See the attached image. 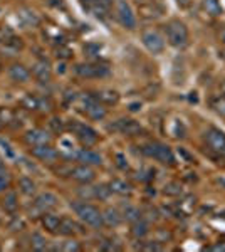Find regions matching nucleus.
I'll use <instances>...</instances> for the list:
<instances>
[{"instance_id": "15", "label": "nucleus", "mask_w": 225, "mask_h": 252, "mask_svg": "<svg viewBox=\"0 0 225 252\" xmlns=\"http://www.w3.org/2000/svg\"><path fill=\"white\" fill-rule=\"evenodd\" d=\"M57 234L63 235V237H76L77 234H83V227H81V223L77 220H74V219L61 217Z\"/></svg>"}, {"instance_id": "20", "label": "nucleus", "mask_w": 225, "mask_h": 252, "mask_svg": "<svg viewBox=\"0 0 225 252\" xmlns=\"http://www.w3.org/2000/svg\"><path fill=\"white\" fill-rule=\"evenodd\" d=\"M31 69H27L24 64H19V63H15V64H12V66L9 67V78L14 81V83H20V84H24V83H27L29 79H31Z\"/></svg>"}, {"instance_id": "27", "label": "nucleus", "mask_w": 225, "mask_h": 252, "mask_svg": "<svg viewBox=\"0 0 225 252\" xmlns=\"http://www.w3.org/2000/svg\"><path fill=\"white\" fill-rule=\"evenodd\" d=\"M200 5H202V10L210 17H220L224 14V9L219 0H202Z\"/></svg>"}, {"instance_id": "35", "label": "nucleus", "mask_w": 225, "mask_h": 252, "mask_svg": "<svg viewBox=\"0 0 225 252\" xmlns=\"http://www.w3.org/2000/svg\"><path fill=\"white\" fill-rule=\"evenodd\" d=\"M9 189V173L3 168H0V193Z\"/></svg>"}, {"instance_id": "2", "label": "nucleus", "mask_w": 225, "mask_h": 252, "mask_svg": "<svg viewBox=\"0 0 225 252\" xmlns=\"http://www.w3.org/2000/svg\"><path fill=\"white\" fill-rule=\"evenodd\" d=\"M71 209L74 210L81 222L84 225L91 227V229H103L104 220H103V212L97 209L96 205L91 204L89 200H76L71 202Z\"/></svg>"}, {"instance_id": "32", "label": "nucleus", "mask_w": 225, "mask_h": 252, "mask_svg": "<svg viewBox=\"0 0 225 252\" xmlns=\"http://www.w3.org/2000/svg\"><path fill=\"white\" fill-rule=\"evenodd\" d=\"M163 193H165L166 197H180V195H182V185H180L178 182H168V184L165 185V189H163Z\"/></svg>"}, {"instance_id": "1", "label": "nucleus", "mask_w": 225, "mask_h": 252, "mask_svg": "<svg viewBox=\"0 0 225 252\" xmlns=\"http://www.w3.org/2000/svg\"><path fill=\"white\" fill-rule=\"evenodd\" d=\"M203 146L207 148V155L220 165V160L225 161V133L217 126H210L203 133Z\"/></svg>"}, {"instance_id": "31", "label": "nucleus", "mask_w": 225, "mask_h": 252, "mask_svg": "<svg viewBox=\"0 0 225 252\" xmlns=\"http://www.w3.org/2000/svg\"><path fill=\"white\" fill-rule=\"evenodd\" d=\"M208 104H210V108L214 109L217 115H220V116H224V118H225V97L217 94V96H214V97H210Z\"/></svg>"}, {"instance_id": "37", "label": "nucleus", "mask_w": 225, "mask_h": 252, "mask_svg": "<svg viewBox=\"0 0 225 252\" xmlns=\"http://www.w3.org/2000/svg\"><path fill=\"white\" fill-rule=\"evenodd\" d=\"M56 121H57V118H54V120H51V126H54V131H56V133L64 131V129H66V126H64L63 120H59V123H56Z\"/></svg>"}, {"instance_id": "33", "label": "nucleus", "mask_w": 225, "mask_h": 252, "mask_svg": "<svg viewBox=\"0 0 225 252\" xmlns=\"http://www.w3.org/2000/svg\"><path fill=\"white\" fill-rule=\"evenodd\" d=\"M59 249H61V251H66V252H69V251L77 252V251H81V244L77 242L76 239H69V241L63 242V246H61Z\"/></svg>"}, {"instance_id": "14", "label": "nucleus", "mask_w": 225, "mask_h": 252, "mask_svg": "<svg viewBox=\"0 0 225 252\" xmlns=\"http://www.w3.org/2000/svg\"><path fill=\"white\" fill-rule=\"evenodd\" d=\"M31 74H32V78L35 81H39V83H49V81L52 79V67H51V64H49V61L39 59L37 63L32 66Z\"/></svg>"}, {"instance_id": "29", "label": "nucleus", "mask_w": 225, "mask_h": 252, "mask_svg": "<svg viewBox=\"0 0 225 252\" xmlns=\"http://www.w3.org/2000/svg\"><path fill=\"white\" fill-rule=\"evenodd\" d=\"M121 214H123V219L128 222H134V220H138V219H141V210L131 204H126L123 207Z\"/></svg>"}, {"instance_id": "4", "label": "nucleus", "mask_w": 225, "mask_h": 252, "mask_svg": "<svg viewBox=\"0 0 225 252\" xmlns=\"http://www.w3.org/2000/svg\"><path fill=\"white\" fill-rule=\"evenodd\" d=\"M141 153L150 160H155L166 166H173L175 161H177L173 150L166 143H161V141H148V143H145L141 146Z\"/></svg>"}, {"instance_id": "38", "label": "nucleus", "mask_w": 225, "mask_h": 252, "mask_svg": "<svg viewBox=\"0 0 225 252\" xmlns=\"http://www.w3.org/2000/svg\"><path fill=\"white\" fill-rule=\"evenodd\" d=\"M208 251H220V252H225V242H215L212 246L207 247Z\"/></svg>"}, {"instance_id": "7", "label": "nucleus", "mask_w": 225, "mask_h": 252, "mask_svg": "<svg viewBox=\"0 0 225 252\" xmlns=\"http://www.w3.org/2000/svg\"><path fill=\"white\" fill-rule=\"evenodd\" d=\"M114 19L121 27L128 31L136 29V14H134L133 7L129 5L128 0H114Z\"/></svg>"}, {"instance_id": "30", "label": "nucleus", "mask_w": 225, "mask_h": 252, "mask_svg": "<svg viewBox=\"0 0 225 252\" xmlns=\"http://www.w3.org/2000/svg\"><path fill=\"white\" fill-rule=\"evenodd\" d=\"M47 246H49V242H47V239L44 237L42 234H39V232H34L31 235V247L34 251H46L47 249Z\"/></svg>"}, {"instance_id": "11", "label": "nucleus", "mask_w": 225, "mask_h": 252, "mask_svg": "<svg viewBox=\"0 0 225 252\" xmlns=\"http://www.w3.org/2000/svg\"><path fill=\"white\" fill-rule=\"evenodd\" d=\"M165 7L157 0H150V2H141L138 5V14L145 20H158L165 15Z\"/></svg>"}, {"instance_id": "16", "label": "nucleus", "mask_w": 225, "mask_h": 252, "mask_svg": "<svg viewBox=\"0 0 225 252\" xmlns=\"http://www.w3.org/2000/svg\"><path fill=\"white\" fill-rule=\"evenodd\" d=\"M91 96L103 106H116L120 103V93L114 89H96L91 91Z\"/></svg>"}, {"instance_id": "3", "label": "nucleus", "mask_w": 225, "mask_h": 252, "mask_svg": "<svg viewBox=\"0 0 225 252\" xmlns=\"http://www.w3.org/2000/svg\"><path fill=\"white\" fill-rule=\"evenodd\" d=\"M165 39L171 47L185 49L190 42V32L187 24L180 19H170L165 24Z\"/></svg>"}, {"instance_id": "13", "label": "nucleus", "mask_w": 225, "mask_h": 252, "mask_svg": "<svg viewBox=\"0 0 225 252\" xmlns=\"http://www.w3.org/2000/svg\"><path fill=\"white\" fill-rule=\"evenodd\" d=\"M57 204H59V198L57 195H54L52 192H42L35 197L34 200V209L37 210L39 214H46V212H51L54 210Z\"/></svg>"}, {"instance_id": "25", "label": "nucleus", "mask_w": 225, "mask_h": 252, "mask_svg": "<svg viewBox=\"0 0 225 252\" xmlns=\"http://www.w3.org/2000/svg\"><path fill=\"white\" fill-rule=\"evenodd\" d=\"M59 222H61V217L52 212H46V214H42V217H40V223H42V227L49 234H57Z\"/></svg>"}, {"instance_id": "8", "label": "nucleus", "mask_w": 225, "mask_h": 252, "mask_svg": "<svg viewBox=\"0 0 225 252\" xmlns=\"http://www.w3.org/2000/svg\"><path fill=\"white\" fill-rule=\"evenodd\" d=\"M165 35H161V32H158L157 29H145L141 31V44L145 46L146 51L153 56L163 54L166 47L165 42Z\"/></svg>"}, {"instance_id": "36", "label": "nucleus", "mask_w": 225, "mask_h": 252, "mask_svg": "<svg viewBox=\"0 0 225 252\" xmlns=\"http://www.w3.org/2000/svg\"><path fill=\"white\" fill-rule=\"evenodd\" d=\"M72 56V51L69 47H64V46H59L56 49V58L59 59H69Z\"/></svg>"}, {"instance_id": "6", "label": "nucleus", "mask_w": 225, "mask_h": 252, "mask_svg": "<svg viewBox=\"0 0 225 252\" xmlns=\"http://www.w3.org/2000/svg\"><path fill=\"white\" fill-rule=\"evenodd\" d=\"M74 74L81 79H103L111 76V69L104 63H79L74 66Z\"/></svg>"}, {"instance_id": "17", "label": "nucleus", "mask_w": 225, "mask_h": 252, "mask_svg": "<svg viewBox=\"0 0 225 252\" xmlns=\"http://www.w3.org/2000/svg\"><path fill=\"white\" fill-rule=\"evenodd\" d=\"M31 153H32V157L37 158V160H40V161H44V163H52V161H56L57 157H59V153H57L49 143L32 146Z\"/></svg>"}, {"instance_id": "26", "label": "nucleus", "mask_w": 225, "mask_h": 252, "mask_svg": "<svg viewBox=\"0 0 225 252\" xmlns=\"http://www.w3.org/2000/svg\"><path fill=\"white\" fill-rule=\"evenodd\" d=\"M2 209L5 210L7 214H10V215H15V212H17V209H19V198H17V193L15 192H7L5 195H3V198H2Z\"/></svg>"}, {"instance_id": "41", "label": "nucleus", "mask_w": 225, "mask_h": 252, "mask_svg": "<svg viewBox=\"0 0 225 252\" xmlns=\"http://www.w3.org/2000/svg\"><path fill=\"white\" fill-rule=\"evenodd\" d=\"M217 91H219L217 94L225 97V79H224V81H220V83H219V86H217Z\"/></svg>"}, {"instance_id": "18", "label": "nucleus", "mask_w": 225, "mask_h": 252, "mask_svg": "<svg viewBox=\"0 0 225 252\" xmlns=\"http://www.w3.org/2000/svg\"><path fill=\"white\" fill-rule=\"evenodd\" d=\"M76 160L79 161V163H84V165H89V166H101L103 165V157H101L97 152H94V150L84 148V146L76 153Z\"/></svg>"}, {"instance_id": "40", "label": "nucleus", "mask_w": 225, "mask_h": 252, "mask_svg": "<svg viewBox=\"0 0 225 252\" xmlns=\"http://www.w3.org/2000/svg\"><path fill=\"white\" fill-rule=\"evenodd\" d=\"M79 2H81V5H83L84 9L89 12V10H91V7L94 5V2H96V0H79Z\"/></svg>"}, {"instance_id": "34", "label": "nucleus", "mask_w": 225, "mask_h": 252, "mask_svg": "<svg viewBox=\"0 0 225 252\" xmlns=\"http://www.w3.org/2000/svg\"><path fill=\"white\" fill-rule=\"evenodd\" d=\"M114 165H116L118 168L121 170V172H126V170H129V163H128V160H126L125 155H121V153H118V155H114Z\"/></svg>"}, {"instance_id": "9", "label": "nucleus", "mask_w": 225, "mask_h": 252, "mask_svg": "<svg viewBox=\"0 0 225 252\" xmlns=\"http://www.w3.org/2000/svg\"><path fill=\"white\" fill-rule=\"evenodd\" d=\"M108 129H111L114 133H120L123 136H140L143 135V126L138 121L131 120V118H120V120L113 121V125L108 126Z\"/></svg>"}, {"instance_id": "5", "label": "nucleus", "mask_w": 225, "mask_h": 252, "mask_svg": "<svg viewBox=\"0 0 225 252\" xmlns=\"http://www.w3.org/2000/svg\"><path fill=\"white\" fill-rule=\"evenodd\" d=\"M66 129H69V131L74 135V138L84 146V148H93V146L97 145V141H99V135H97L96 129L86 123H81V121H76V120L69 121Z\"/></svg>"}, {"instance_id": "28", "label": "nucleus", "mask_w": 225, "mask_h": 252, "mask_svg": "<svg viewBox=\"0 0 225 252\" xmlns=\"http://www.w3.org/2000/svg\"><path fill=\"white\" fill-rule=\"evenodd\" d=\"M19 190H20V193L27 195V197H32V195H35V192H37V185H35V182L32 180L31 177H20Z\"/></svg>"}, {"instance_id": "42", "label": "nucleus", "mask_w": 225, "mask_h": 252, "mask_svg": "<svg viewBox=\"0 0 225 252\" xmlns=\"http://www.w3.org/2000/svg\"><path fill=\"white\" fill-rule=\"evenodd\" d=\"M222 40H224V44H225V34H224V37H222Z\"/></svg>"}, {"instance_id": "22", "label": "nucleus", "mask_w": 225, "mask_h": 252, "mask_svg": "<svg viewBox=\"0 0 225 252\" xmlns=\"http://www.w3.org/2000/svg\"><path fill=\"white\" fill-rule=\"evenodd\" d=\"M101 212H103L104 225H108V227H118V225H121L123 220H125L121 210H118L116 207H106V209L101 210Z\"/></svg>"}, {"instance_id": "10", "label": "nucleus", "mask_w": 225, "mask_h": 252, "mask_svg": "<svg viewBox=\"0 0 225 252\" xmlns=\"http://www.w3.org/2000/svg\"><path fill=\"white\" fill-rule=\"evenodd\" d=\"M67 175H69V178H72V180L81 185H89L96 180V170H94V166H89L84 163H77L74 166H71V168L67 170Z\"/></svg>"}, {"instance_id": "12", "label": "nucleus", "mask_w": 225, "mask_h": 252, "mask_svg": "<svg viewBox=\"0 0 225 252\" xmlns=\"http://www.w3.org/2000/svg\"><path fill=\"white\" fill-rule=\"evenodd\" d=\"M83 111H84V115L88 116L89 120H93V121H101V120H104L106 115H108L106 108L101 103H97V101L94 99L91 94L84 97Z\"/></svg>"}, {"instance_id": "39", "label": "nucleus", "mask_w": 225, "mask_h": 252, "mask_svg": "<svg viewBox=\"0 0 225 252\" xmlns=\"http://www.w3.org/2000/svg\"><path fill=\"white\" fill-rule=\"evenodd\" d=\"M175 3H177L180 9H188L193 3V0H175Z\"/></svg>"}, {"instance_id": "19", "label": "nucleus", "mask_w": 225, "mask_h": 252, "mask_svg": "<svg viewBox=\"0 0 225 252\" xmlns=\"http://www.w3.org/2000/svg\"><path fill=\"white\" fill-rule=\"evenodd\" d=\"M26 143L29 146H37V145H46L51 143V135L42 128H34L31 131H27L26 135Z\"/></svg>"}, {"instance_id": "23", "label": "nucleus", "mask_w": 225, "mask_h": 252, "mask_svg": "<svg viewBox=\"0 0 225 252\" xmlns=\"http://www.w3.org/2000/svg\"><path fill=\"white\" fill-rule=\"evenodd\" d=\"M129 232L134 239H138V241H143V239L146 237V235L150 234V223L146 220L145 217L138 219V220L131 222V229H129Z\"/></svg>"}, {"instance_id": "24", "label": "nucleus", "mask_w": 225, "mask_h": 252, "mask_svg": "<svg viewBox=\"0 0 225 252\" xmlns=\"http://www.w3.org/2000/svg\"><path fill=\"white\" fill-rule=\"evenodd\" d=\"M108 185H109V189H111L113 193L121 195V197H129V195L133 193L131 184H128V182L123 180V178H113Z\"/></svg>"}, {"instance_id": "21", "label": "nucleus", "mask_w": 225, "mask_h": 252, "mask_svg": "<svg viewBox=\"0 0 225 252\" xmlns=\"http://www.w3.org/2000/svg\"><path fill=\"white\" fill-rule=\"evenodd\" d=\"M113 7H114V0H96L89 12L97 19H106L111 14Z\"/></svg>"}]
</instances>
